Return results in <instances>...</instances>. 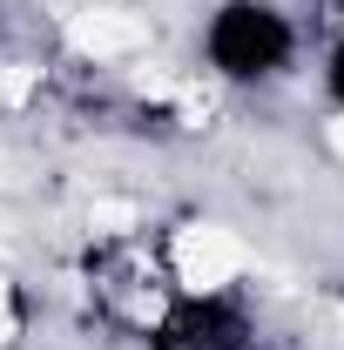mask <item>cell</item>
Here are the masks:
<instances>
[{
	"label": "cell",
	"mask_w": 344,
	"mask_h": 350,
	"mask_svg": "<svg viewBox=\"0 0 344 350\" xmlns=\"http://www.w3.org/2000/svg\"><path fill=\"white\" fill-rule=\"evenodd\" d=\"M291 54H297V21L277 0H223L203 21V61H210V75L236 88L284 75Z\"/></svg>",
	"instance_id": "cell-1"
},
{
	"label": "cell",
	"mask_w": 344,
	"mask_h": 350,
	"mask_svg": "<svg viewBox=\"0 0 344 350\" xmlns=\"http://www.w3.org/2000/svg\"><path fill=\"white\" fill-rule=\"evenodd\" d=\"M324 94H331V101L344 108V41L331 47V61H324Z\"/></svg>",
	"instance_id": "cell-2"
}]
</instances>
